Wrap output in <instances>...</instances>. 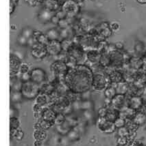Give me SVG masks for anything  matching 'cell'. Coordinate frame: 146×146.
Masks as SVG:
<instances>
[{
    "instance_id": "1",
    "label": "cell",
    "mask_w": 146,
    "mask_h": 146,
    "mask_svg": "<svg viewBox=\"0 0 146 146\" xmlns=\"http://www.w3.org/2000/svg\"><path fill=\"white\" fill-rule=\"evenodd\" d=\"M93 72L86 64H80L69 68L64 78L67 88L77 94H82L92 89Z\"/></svg>"
},
{
    "instance_id": "2",
    "label": "cell",
    "mask_w": 146,
    "mask_h": 146,
    "mask_svg": "<svg viewBox=\"0 0 146 146\" xmlns=\"http://www.w3.org/2000/svg\"><path fill=\"white\" fill-rule=\"evenodd\" d=\"M67 53L69 58L76 62L77 65L86 64V52L80 44L74 42Z\"/></svg>"
},
{
    "instance_id": "3",
    "label": "cell",
    "mask_w": 146,
    "mask_h": 146,
    "mask_svg": "<svg viewBox=\"0 0 146 146\" xmlns=\"http://www.w3.org/2000/svg\"><path fill=\"white\" fill-rule=\"evenodd\" d=\"M108 76L104 72H93L92 89L97 92L104 91L110 85Z\"/></svg>"
},
{
    "instance_id": "4",
    "label": "cell",
    "mask_w": 146,
    "mask_h": 146,
    "mask_svg": "<svg viewBox=\"0 0 146 146\" xmlns=\"http://www.w3.org/2000/svg\"><path fill=\"white\" fill-rule=\"evenodd\" d=\"M23 97L27 99H35L40 94V86L32 81L23 82L21 90Z\"/></svg>"
},
{
    "instance_id": "5",
    "label": "cell",
    "mask_w": 146,
    "mask_h": 146,
    "mask_svg": "<svg viewBox=\"0 0 146 146\" xmlns=\"http://www.w3.org/2000/svg\"><path fill=\"white\" fill-rule=\"evenodd\" d=\"M69 69V68L65 62L58 60L54 62L50 66V70L54 76L60 80H64Z\"/></svg>"
},
{
    "instance_id": "6",
    "label": "cell",
    "mask_w": 146,
    "mask_h": 146,
    "mask_svg": "<svg viewBox=\"0 0 146 146\" xmlns=\"http://www.w3.org/2000/svg\"><path fill=\"white\" fill-rule=\"evenodd\" d=\"M111 60V66L114 69L121 70L125 64V58L123 53L117 49L108 52Z\"/></svg>"
},
{
    "instance_id": "7",
    "label": "cell",
    "mask_w": 146,
    "mask_h": 146,
    "mask_svg": "<svg viewBox=\"0 0 146 146\" xmlns=\"http://www.w3.org/2000/svg\"><path fill=\"white\" fill-rule=\"evenodd\" d=\"M61 10L66 13L67 19H74L80 11L79 3L74 0H67L62 5Z\"/></svg>"
},
{
    "instance_id": "8",
    "label": "cell",
    "mask_w": 146,
    "mask_h": 146,
    "mask_svg": "<svg viewBox=\"0 0 146 146\" xmlns=\"http://www.w3.org/2000/svg\"><path fill=\"white\" fill-rule=\"evenodd\" d=\"M21 58L17 53H10V76H16L19 74L21 65Z\"/></svg>"
},
{
    "instance_id": "9",
    "label": "cell",
    "mask_w": 146,
    "mask_h": 146,
    "mask_svg": "<svg viewBox=\"0 0 146 146\" xmlns=\"http://www.w3.org/2000/svg\"><path fill=\"white\" fill-rule=\"evenodd\" d=\"M97 126L102 133L106 134L113 133L117 129L114 122L108 121L105 117H99L97 121Z\"/></svg>"
},
{
    "instance_id": "10",
    "label": "cell",
    "mask_w": 146,
    "mask_h": 146,
    "mask_svg": "<svg viewBox=\"0 0 146 146\" xmlns=\"http://www.w3.org/2000/svg\"><path fill=\"white\" fill-rule=\"evenodd\" d=\"M31 81L38 85H41L47 81V74L41 68H34L30 70Z\"/></svg>"
},
{
    "instance_id": "11",
    "label": "cell",
    "mask_w": 146,
    "mask_h": 146,
    "mask_svg": "<svg viewBox=\"0 0 146 146\" xmlns=\"http://www.w3.org/2000/svg\"><path fill=\"white\" fill-rule=\"evenodd\" d=\"M127 106L130 108L134 109L135 111H138L142 110L144 107V103L145 101L143 100L141 96H127Z\"/></svg>"
},
{
    "instance_id": "12",
    "label": "cell",
    "mask_w": 146,
    "mask_h": 146,
    "mask_svg": "<svg viewBox=\"0 0 146 146\" xmlns=\"http://www.w3.org/2000/svg\"><path fill=\"white\" fill-rule=\"evenodd\" d=\"M30 53L32 56L37 60L43 59L46 57L47 55H48L46 46L39 43H36L31 47Z\"/></svg>"
},
{
    "instance_id": "13",
    "label": "cell",
    "mask_w": 146,
    "mask_h": 146,
    "mask_svg": "<svg viewBox=\"0 0 146 146\" xmlns=\"http://www.w3.org/2000/svg\"><path fill=\"white\" fill-rule=\"evenodd\" d=\"M48 55L51 56H58L62 51L61 42L60 40L50 41L48 44L46 46Z\"/></svg>"
},
{
    "instance_id": "14",
    "label": "cell",
    "mask_w": 146,
    "mask_h": 146,
    "mask_svg": "<svg viewBox=\"0 0 146 146\" xmlns=\"http://www.w3.org/2000/svg\"><path fill=\"white\" fill-rule=\"evenodd\" d=\"M111 105L113 108L117 110H121L123 107L127 106V96L126 95L116 94L111 99Z\"/></svg>"
},
{
    "instance_id": "15",
    "label": "cell",
    "mask_w": 146,
    "mask_h": 146,
    "mask_svg": "<svg viewBox=\"0 0 146 146\" xmlns=\"http://www.w3.org/2000/svg\"><path fill=\"white\" fill-rule=\"evenodd\" d=\"M125 64H128V67L132 70L138 71L143 68V60L141 57L137 56H137H132L130 57L128 62Z\"/></svg>"
},
{
    "instance_id": "16",
    "label": "cell",
    "mask_w": 146,
    "mask_h": 146,
    "mask_svg": "<svg viewBox=\"0 0 146 146\" xmlns=\"http://www.w3.org/2000/svg\"><path fill=\"white\" fill-rule=\"evenodd\" d=\"M86 52V62L93 66L99 64L101 57V53L97 49L88 50Z\"/></svg>"
},
{
    "instance_id": "17",
    "label": "cell",
    "mask_w": 146,
    "mask_h": 146,
    "mask_svg": "<svg viewBox=\"0 0 146 146\" xmlns=\"http://www.w3.org/2000/svg\"><path fill=\"white\" fill-rule=\"evenodd\" d=\"M55 14V12L43 8L38 14V20L41 23H48L49 22H51L52 17L54 16Z\"/></svg>"
},
{
    "instance_id": "18",
    "label": "cell",
    "mask_w": 146,
    "mask_h": 146,
    "mask_svg": "<svg viewBox=\"0 0 146 146\" xmlns=\"http://www.w3.org/2000/svg\"><path fill=\"white\" fill-rule=\"evenodd\" d=\"M56 113L50 107H44L43 110L41 113V119H44V120L51 121V122L54 124V121L56 117Z\"/></svg>"
},
{
    "instance_id": "19",
    "label": "cell",
    "mask_w": 146,
    "mask_h": 146,
    "mask_svg": "<svg viewBox=\"0 0 146 146\" xmlns=\"http://www.w3.org/2000/svg\"><path fill=\"white\" fill-rule=\"evenodd\" d=\"M106 107H107V112L104 117L106 119H108V121H112V122H115V121L116 119L120 117L119 111L113 108L111 105L106 106Z\"/></svg>"
},
{
    "instance_id": "20",
    "label": "cell",
    "mask_w": 146,
    "mask_h": 146,
    "mask_svg": "<svg viewBox=\"0 0 146 146\" xmlns=\"http://www.w3.org/2000/svg\"><path fill=\"white\" fill-rule=\"evenodd\" d=\"M32 37L36 40L37 43L41 44L45 46H47L48 43L50 42V40L48 38V36L46 34H43L41 31L39 30H34Z\"/></svg>"
},
{
    "instance_id": "21",
    "label": "cell",
    "mask_w": 146,
    "mask_h": 146,
    "mask_svg": "<svg viewBox=\"0 0 146 146\" xmlns=\"http://www.w3.org/2000/svg\"><path fill=\"white\" fill-rule=\"evenodd\" d=\"M23 82L21 80L19 76H11L10 81V91L21 92L22 86H23Z\"/></svg>"
},
{
    "instance_id": "22",
    "label": "cell",
    "mask_w": 146,
    "mask_h": 146,
    "mask_svg": "<svg viewBox=\"0 0 146 146\" xmlns=\"http://www.w3.org/2000/svg\"><path fill=\"white\" fill-rule=\"evenodd\" d=\"M137 111L134 109L130 108L128 106L123 107L121 110H119L120 117L124 118L125 119H133L136 114Z\"/></svg>"
},
{
    "instance_id": "23",
    "label": "cell",
    "mask_w": 146,
    "mask_h": 146,
    "mask_svg": "<svg viewBox=\"0 0 146 146\" xmlns=\"http://www.w3.org/2000/svg\"><path fill=\"white\" fill-rule=\"evenodd\" d=\"M133 121L137 126H143L146 123V112L142 110L137 111Z\"/></svg>"
},
{
    "instance_id": "24",
    "label": "cell",
    "mask_w": 146,
    "mask_h": 146,
    "mask_svg": "<svg viewBox=\"0 0 146 146\" xmlns=\"http://www.w3.org/2000/svg\"><path fill=\"white\" fill-rule=\"evenodd\" d=\"M40 94H43L48 96L52 94L55 91V87L50 82H45L40 85Z\"/></svg>"
},
{
    "instance_id": "25",
    "label": "cell",
    "mask_w": 146,
    "mask_h": 146,
    "mask_svg": "<svg viewBox=\"0 0 146 146\" xmlns=\"http://www.w3.org/2000/svg\"><path fill=\"white\" fill-rule=\"evenodd\" d=\"M130 88V83L123 81L115 85V89L117 94L126 95L128 94Z\"/></svg>"
},
{
    "instance_id": "26",
    "label": "cell",
    "mask_w": 146,
    "mask_h": 146,
    "mask_svg": "<svg viewBox=\"0 0 146 146\" xmlns=\"http://www.w3.org/2000/svg\"><path fill=\"white\" fill-rule=\"evenodd\" d=\"M35 103L43 107H49L50 106V98H49V96L43 94H39L36 97Z\"/></svg>"
},
{
    "instance_id": "27",
    "label": "cell",
    "mask_w": 146,
    "mask_h": 146,
    "mask_svg": "<svg viewBox=\"0 0 146 146\" xmlns=\"http://www.w3.org/2000/svg\"><path fill=\"white\" fill-rule=\"evenodd\" d=\"M43 4H44L45 8L55 12V13H56V11H58L59 8L61 6L56 0H46Z\"/></svg>"
},
{
    "instance_id": "28",
    "label": "cell",
    "mask_w": 146,
    "mask_h": 146,
    "mask_svg": "<svg viewBox=\"0 0 146 146\" xmlns=\"http://www.w3.org/2000/svg\"><path fill=\"white\" fill-rule=\"evenodd\" d=\"M46 34L48 36L50 41L59 40V38H60V30H58L57 28H55V27L47 31Z\"/></svg>"
},
{
    "instance_id": "29",
    "label": "cell",
    "mask_w": 146,
    "mask_h": 146,
    "mask_svg": "<svg viewBox=\"0 0 146 146\" xmlns=\"http://www.w3.org/2000/svg\"><path fill=\"white\" fill-rule=\"evenodd\" d=\"M99 64L102 67L105 68L111 66L110 56H109V54L108 52H104V53H101V57Z\"/></svg>"
},
{
    "instance_id": "30",
    "label": "cell",
    "mask_w": 146,
    "mask_h": 146,
    "mask_svg": "<svg viewBox=\"0 0 146 146\" xmlns=\"http://www.w3.org/2000/svg\"><path fill=\"white\" fill-rule=\"evenodd\" d=\"M116 94H117V92L115 89V85L110 84L107 87L106 89L104 90V96L106 98L111 100Z\"/></svg>"
},
{
    "instance_id": "31",
    "label": "cell",
    "mask_w": 146,
    "mask_h": 146,
    "mask_svg": "<svg viewBox=\"0 0 146 146\" xmlns=\"http://www.w3.org/2000/svg\"><path fill=\"white\" fill-rule=\"evenodd\" d=\"M23 98V95L21 92L10 91V101L13 103H18L21 102Z\"/></svg>"
},
{
    "instance_id": "32",
    "label": "cell",
    "mask_w": 146,
    "mask_h": 146,
    "mask_svg": "<svg viewBox=\"0 0 146 146\" xmlns=\"http://www.w3.org/2000/svg\"><path fill=\"white\" fill-rule=\"evenodd\" d=\"M60 42H61L62 51L67 52V50L74 44V40L73 39H62Z\"/></svg>"
},
{
    "instance_id": "33",
    "label": "cell",
    "mask_w": 146,
    "mask_h": 146,
    "mask_svg": "<svg viewBox=\"0 0 146 146\" xmlns=\"http://www.w3.org/2000/svg\"><path fill=\"white\" fill-rule=\"evenodd\" d=\"M20 126V121L17 117H10V129L17 130Z\"/></svg>"
},
{
    "instance_id": "34",
    "label": "cell",
    "mask_w": 146,
    "mask_h": 146,
    "mask_svg": "<svg viewBox=\"0 0 146 146\" xmlns=\"http://www.w3.org/2000/svg\"><path fill=\"white\" fill-rule=\"evenodd\" d=\"M135 51L136 52L137 55L140 54H143L145 53V47H144V45L141 42H137L135 44Z\"/></svg>"
},
{
    "instance_id": "35",
    "label": "cell",
    "mask_w": 146,
    "mask_h": 146,
    "mask_svg": "<svg viewBox=\"0 0 146 146\" xmlns=\"http://www.w3.org/2000/svg\"><path fill=\"white\" fill-rule=\"evenodd\" d=\"M34 137L37 140H42L43 139L46 138V132L44 131V129H41V128H39V129H36L35 132H34Z\"/></svg>"
},
{
    "instance_id": "36",
    "label": "cell",
    "mask_w": 146,
    "mask_h": 146,
    "mask_svg": "<svg viewBox=\"0 0 146 146\" xmlns=\"http://www.w3.org/2000/svg\"><path fill=\"white\" fill-rule=\"evenodd\" d=\"M33 33H34V29H32L31 27H27L22 29L21 34H22V35L25 36V38H27V39H29V38L32 37Z\"/></svg>"
},
{
    "instance_id": "37",
    "label": "cell",
    "mask_w": 146,
    "mask_h": 146,
    "mask_svg": "<svg viewBox=\"0 0 146 146\" xmlns=\"http://www.w3.org/2000/svg\"><path fill=\"white\" fill-rule=\"evenodd\" d=\"M69 19H62V20H60L59 21L58 26V27L60 29H66V28H68V27H71V23L69 22Z\"/></svg>"
},
{
    "instance_id": "38",
    "label": "cell",
    "mask_w": 146,
    "mask_h": 146,
    "mask_svg": "<svg viewBox=\"0 0 146 146\" xmlns=\"http://www.w3.org/2000/svg\"><path fill=\"white\" fill-rule=\"evenodd\" d=\"M117 135L119 137H128L130 135V131L127 128L126 126H123V127L117 128Z\"/></svg>"
},
{
    "instance_id": "39",
    "label": "cell",
    "mask_w": 146,
    "mask_h": 146,
    "mask_svg": "<svg viewBox=\"0 0 146 146\" xmlns=\"http://www.w3.org/2000/svg\"><path fill=\"white\" fill-rule=\"evenodd\" d=\"M126 120L124 119V118L119 117L118 119H117L115 121L114 124L115 125L116 128H119L126 126Z\"/></svg>"
},
{
    "instance_id": "40",
    "label": "cell",
    "mask_w": 146,
    "mask_h": 146,
    "mask_svg": "<svg viewBox=\"0 0 146 146\" xmlns=\"http://www.w3.org/2000/svg\"><path fill=\"white\" fill-rule=\"evenodd\" d=\"M65 117L63 113H58L56 117L54 124H57L58 125H61L65 121Z\"/></svg>"
},
{
    "instance_id": "41",
    "label": "cell",
    "mask_w": 146,
    "mask_h": 146,
    "mask_svg": "<svg viewBox=\"0 0 146 146\" xmlns=\"http://www.w3.org/2000/svg\"><path fill=\"white\" fill-rule=\"evenodd\" d=\"M30 67L27 63H23L22 62L21 65L20 67L19 74H24V73H27L30 72Z\"/></svg>"
},
{
    "instance_id": "42",
    "label": "cell",
    "mask_w": 146,
    "mask_h": 146,
    "mask_svg": "<svg viewBox=\"0 0 146 146\" xmlns=\"http://www.w3.org/2000/svg\"><path fill=\"white\" fill-rule=\"evenodd\" d=\"M17 42L20 45L22 46H26L27 45V42H28V39L27 38H25V36L20 34V35L17 38Z\"/></svg>"
},
{
    "instance_id": "43",
    "label": "cell",
    "mask_w": 146,
    "mask_h": 146,
    "mask_svg": "<svg viewBox=\"0 0 146 146\" xmlns=\"http://www.w3.org/2000/svg\"><path fill=\"white\" fill-rule=\"evenodd\" d=\"M18 76H19L21 80L23 82H27V81H31L30 72L24 73V74H19Z\"/></svg>"
},
{
    "instance_id": "44",
    "label": "cell",
    "mask_w": 146,
    "mask_h": 146,
    "mask_svg": "<svg viewBox=\"0 0 146 146\" xmlns=\"http://www.w3.org/2000/svg\"><path fill=\"white\" fill-rule=\"evenodd\" d=\"M128 141H129V139L126 137H119V138L117 139L118 145L126 146L128 143Z\"/></svg>"
},
{
    "instance_id": "45",
    "label": "cell",
    "mask_w": 146,
    "mask_h": 146,
    "mask_svg": "<svg viewBox=\"0 0 146 146\" xmlns=\"http://www.w3.org/2000/svg\"><path fill=\"white\" fill-rule=\"evenodd\" d=\"M110 28L113 32H117V31L120 29V25L117 22H112L110 23Z\"/></svg>"
},
{
    "instance_id": "46",
    "label": "cell",
    "mask_w": 146,
    "mask_h": 146,
    "mask_svg": "<svg viewBox=\"0 0 146 146\" xmlns=\"http://www.w3.org/2000/svg\"><path fill=\"white\" fill-rule=\"evenodd\" d=\"M91 107V102L89 100H84L81 102V108L88 110Z\"/></svg>"
},
{
    "instance_id": "47",
    "label": "cell",
    "mask_w": 146,
    "mask_h": 146,
    "mask_svg": "<svg viewBox=\"0 0 146 146\" xmlns=\"http://www.w3.org/2000/svg\"><path fill=\"white\" fill-rule=\"evenodd\" d=\"M56 15L58 17L60 20H62V19H65L67 18L66 13L62 10H58V12H56Z\"/></svg>"
},
{
    "instance_id": "48",
    "label": "cell",
    "mask_w": 146,
    "mask_h": 146,
    "mask_svg": "<svg viewBox=\"0 0 146 146\" xmlns=\"http://www.w3.org/2000/svg\"><path fill=\"white\" fill-rule=\"evenodd\" d=\"M18 113H17V110L13 106H10V117H17Z\"/></svg>"
},
{
    "instance_id": "49",
    "label": "cell",
    "mask_w": 146,
    "mask_h": 146,
    "mask_svg": "<svg viewBox=\"0 0 146 146\" xmlns=\"http://www.w3.org/2000/svg\"><path fill=\"white\" fill-rule=\"evenodd\" d=\"M107 112V107H102L99 109L98 111V114H99V117H105L106 114Z\"/></svg>"
},
{
    "instance_id": "50",
    "label": "cell",
    "mask_w": 146,
    "mask_h": 146,
    "mask_svg": "<svg viewBox=\"0 0 146 146\" xmlns=\"http://www.w3.org/2000/svg\"><path fill=\"white\" fill-rule=\"evenodd\" d=\"M15 7H16V2L13 1V0H10V14H13L15 11Z\"/></svg>"
},
{
    "instance_id": "51",
    "label": "cell",
    "mask_w": 146,
    "mask_h": 146,
    "mask_svg": "<svg viewBox=\"0 0 146 146\" xmlns=\"http://www.w3.org/2000/svg\"><path fill=\"white\" fill-rule=\"evenodd\" d=\"M59 21H60V19H59L58 17H57L56 15V14H55L54 16L53 17H52L51 22H52V23H53V24H54V25H58V24Z\"/></svg>"
},
{
    "instance_id": "52",
    "label": "cell",
    "mask_w": 146,
    "mask_h": 146,
    "mask_svg": "<svg viewBox=\"0 0 146 146\" xmlns=\"http://www.w3.org/2000/svg\"><path fill=\"white\" fill-rule=\"evenodd\" d=\"M115 46L116 49L121 51V50H122L123 48V44L122 42H118L115 44Z\"/></svg>"
},
{
    "instance_id": "53",
    "label": "cell",
    "mask_w": 146,
    "mask_h": 146,
    "mask_svg": "<svg viewBox=\"0 0 146 146\" xmlns=\"http://www.w3.org/2000/svg\"><path fill=\"white\" fill-rule=\"evenodd\" d=\"M137 1L141 4H145L146 3V0H137Z\"/></svg>"
},
{
    "instance_id": "54",
    "label": "cell",
    "mask_w": 146,
    "mask_h": 146,
    "mask_svg": "<svg viewBox=\"0 0 146 146\" xmlns=\"http://www.w3.org/2000/svg\"><path fill=\"white\" fill-rule=\"evenodd\" d=\"M133 146H145L143 144H141V143H138V144H134Z\"/></svg>"
},
{
    "instance_id": "55",
    "label": "cell",
    "mask_w": 146,
    "mask_h": 146,
    "mask_svg": "<svg viewBox=\"0 0 146 146\" xmlns=\"http://www.w3.org/2000/svg\"><path fill=\"white\" fill-rule=\"evenodd\" d=\"M74 1H76V2H77V3H80V2H82L83 1H84V0H74Z\"/></svg>"
},
{
    "instance_id": "56",
    "label": "cell",
    "mask_w": 146,
    "mask_h": 146,
    "mask_svg": "<svg viewBox=\"0 0 146 146\" xmlns=\"http://www.w3.org/2000/svg\"><path fill=\"white\" fill-rule=\"evenodd\" d=\"M144 109H145V111L146 112V101L145 102V103H144Z\"/></svg>"
},
{
    "instance_id": "57",
    "label": "cell",
    "mask_w": 146,
    "mask_h": 146,
    "mask_svg": "<svg viewBox=\"0 0 146 146\" xmlns=\"http://www.w3.org/2000/svg\"><path fill=\"white\" fill-rule=\"evenodd\" d=\"M117 146H124V145H117Z\"/></svg>"
}]
</instances>
